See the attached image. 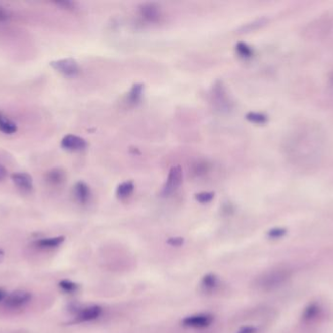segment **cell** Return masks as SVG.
<instances>
[{
    "instance_id": "6",
    "label": "cell",
    "mask_w": 333,
    "mask_h": 333,
    "mask_svg": "<svg viewBox=\"0 0 333 333\" xmlns=\"http://www.w3.org/2000/svg\"><path fill=\"white\" fill-rule=\"evenodd\" d=\"M138 12L141 18L148 23H158L162 18V9L160 5L155 2H145L138 7Z\"/></svg>"
},
{
    "instance_id": "20",
    "label": "cell",
    "mask_w": 333,
    "mask_h": 333,
    "mask_svg": "<svg viewBox=\"0 0 333 333\" xmlns=\"http://www.w3.org/2000/svg\"><path fill=\"white\" fill-rule=\"evenodd\" d=\"M236 52L244 59L251 58L253 54V49L245 42H238L236 44Z\"/></svg>"
},
{
    "instance_id": "16",
    "label": "cell",
    "mask_w": 333,
    "mask_h": 333,
    "mask_svg": "<svg viewBox=\"0 0 333 333\" xmlns=\"http://www.w3.org/2000/svg\"><path fill=\"white\" fill-rule=\"evenodd\" d=\"M18 130V125L11 120L8 116H6L3 112L0 111V131L4 134L11 135L16 133Z\"/></svg>"
},
{
    "instance_id": "31",
    "label": "cell",
    "mask_w": 333,
    "mask_h": 333,
    "mask_svg": "<svg viewBox=\"0 0 333 333\" xmlns=\"http://www.w3.org/2000/svg\"><path fill=\"white\" fill-rule=\"evenodd\" d=\"M3 256H4V251H3V250L0 249V261L2 260Z\"/></svg>"
},
{
    "instance_id": "21",
    "label": "cell",
    "mask_w": 333,
    "mask_h": 333,
    "mask_svg": "<svg viewBox=\"0 0 333 333\" xmlns=\"http://www.w3.org/2000/svg\"><path fill=\"white\" fill-rule=\"evenodd\" d=\"M59 286L67 293H72V292H77L79 289V285L75 282H72L70 280H62L59 282Z\"/></svg>"
},
{
    "instance_id": "9",
    "label": "cell",
    "mask_w": 333,
    "mask_h": 333,
    "mask_svg": "<svg viewBox=\"0 0 333 333\" xmlns=\"http://www.w3.org/2000/svg\"><path fill=\"white\" fill-rule=\"evenodd\" d=\"M213 321V317L209 314H198L189 316L182 320V324L191 328H206Z\"/></svg>"
},
{
    "instance_id": "1",
    "label": "cell",
    "mask_w": 333,
    "mask_h": 333,
    "mask_svg": "<svg viewBox=\"0 0 333 333\" xmlns=\"http://www.w3.org/2000/svg\"><path fill=\"white\" fill-rule=\"evenodd\" d=\"M326 148L327 138L323 127L310 119L293 125L283 142L288 161L301 171H312L320 166Z\"/></svg>"
},
{
    "instance_id": "29",
    "label": "cell",
    "mask_w": 333,
    "mask_h": 333,
    "mask_svg": "<svg viewBox=\"0 0 333 333\" xmlns=\"http://www.w3.org/2000/svg\"><path fill=\"white\" fill-rule=\"evenodd\" d=\"M6 174H7L6 169L2 166V165H0V181L4 180V179H5Z\"/></svg>"
},
{
    "instance_id": "23",
    "label": "cell",
    "mask_w": 333,
    "mask_h": 333,
    "mask_svg": "<svg viewBox=\"0 0 333 333\" xmlns=\"http://www.w3.org/2000/svg\"><path fill=\"white\" fill-rule=\"evenodd\" d=\"M246 118L251 121V122H253V123H264L266 121V117L260 113H256V112H249L247 115H246Z\"/></svg>"
},
{
    "instance_id": "22",
    "label": "cell",
    "mask_w": 333,
    "mask_h": 333,
    "mask_svg": "<svg viewBox=\"0 0 333 333\" xmlns=\"http://www.w3.org/2000/svg\"><path fill=\"white\" fill-rule=\"evenodd\" d=\"M214 197V193L213 192H202L195 194V199L200 203H209L211 202Z\"/></svg>"
},
{
    "instance_id": "25",
    "label": "cell",
    "mask_w": 333,
    "mask_h": 333,
    "mask_svg": "<svg viewBox=\"0 0 333 333\" xmlns=\"http://www.w3.org/2000/svg\"><path fill=\"white\" fill-rule=\"evenodd\" d=\"M167 243L171 246H175V247H179L184 243V238L183 237H170L167 240Z\"/></svg>"
},
{
    "instance_id": "14",
    "label": "cell",
    "mask_w": 333,
    "mask_h": 333,
    "mask_svg": "<svg viewBox=\"0 0 333 333\" xmlns=\"http://www.w3.org/2000/svg\"><path fill=\"white\" fill-rule=\"evenodd\" d=\"M45 178L49 184L58 186L66 181V172L61 168H53L46 173Z\"/></svg>"
},
{
    "instance_id": "27",
    "label": "cell",
    "mask_w": 333,
    "mask_h": 333,
    "mask_svg": "<svg viewBox=\"0 0 333 333\" xmlns=\"http://www.w3.org/2000/svg\"><path fill=\"white\" fill-rule=\"evenodd\" d=\"M283 234H284V231H282L280 229H274L269 232L268 236L273 237V238H277V237H280Z\"/></svg>"
},
{
    "instance_id": "24",
    "label": "cell",
    "mask_w": 333,
    "mask_h": 333,
    "mask_svg": "<svg viewBox=\"0 0 333 333\" xmlns=\"http://www.w3.org/2000/svg\"><path fill=\"white\" fill-rule=\"evenodd\" d=\"M55 5L59 6L62 9H66V10H74L76 8V3L73 1H67V0H62V1H55L54 2Z\"/></svg>"
},
{
    "instance_id": "26",
    "label": "cell",
    "mask_w": 333,
    "mask_h": 333,
    "mask_svg": "<svg viewBox=\"0 0 333 333\" xmlns=\"http://www.w3.org/2000/svg\"><path fill=\"white\" fill-rule=\"evenodd\" d=\"M10 12L3 6L0 5V22H6L10 19Z\"/></svg>"
},
{
    "instance_id": "13",
    "label": "cell",
    "mask_w": 333,
    "mask_h": 333,
    "mask_svg": "<svg viewBox=\"0 0 333 333\" xmlns=\"http://www.w3.org/2000/svg\"><path fill=\"white\" fill-rule=\"evenodd\" d=\"M144 91H145V85L144 84H133L130 92L128 93V96H127V100H128L129 104H131L133 106L138 105L142 100Z\"/></svg>"
},
{
    "instance_id": "11",
    "label": "cell",
    "mask_w": 333,
    "mask_h": 333,
    "mask_svg": "<svg viewBox=\"0 0 333 333\" xmlns=\"http://www.w3.org/2000/svg\"><path fill=\"white\" fill-rule=\"evenodd\" d=\"M14 184L24 193H30L33 190L32 177L26 172L14 173L11 176Z\"/></svg>"
},
{
    "instance_id": "5",
    "label": "cell",
    "mask_w": 333,
    "mask_h": 333,
    "mask_svg": "<svg viewBox=\"0 0 333 333\" xmlns=\"http://www.w3.org/2000/svg\"><path fill=\"white\" fill-rule=\"evenodd\" d=\"M182 181H183L182 168L179 165L172 167L169 171L167 181L163 187L162 194L170 195V194H173V192H175L180 187V185L182 184Z\"/></svg>"
},
{
    "instance_id": "17",
    "label": "cell",
    "mask_w": 333,
    "mask_h": 333,
    "mask_svg": "<svg viewBox=\"0 0 333 333\" xmlns=\"http://www.w3.org/2000/svg\"><path fill=\"white\" fill-rule=\"evenodd\" d=\"M134 184L133 181H125L121 183L116 189V196L120 199H125L133 194Z\"/></svg>"
},
{
    "instance_id": "30",
    "label": "cell",
    "mask_w": 333,
    "mask_h": 333,
    "mask_svg": "<svg viewBox=\"0 0 333 333\" xmlns=\"http://www.w3.org/2000/svg\"><path fill=\"white\" fill-rule=\"evenodd\" d=\"M6 296H7V293L4 292L3 289L0 288V301H4V299L6 298Z\"/></svg>"
},
{
    "instance_id": "12",
    "label": "cell",
    "mask_w": 333,
    "mask_h": 333,
    "mask_svg": "<svg viewBox=\"0 0 333 333\" xmlns=\"http://www.w3.org/2000/svg\"><path fill=\"white\" fill-rule=\"evenodd\" d=\"M91 189L90 187L83 181H79L75 184L73 188V195L76 201L80 204H86L91 198Z\"/></svg>"
},
{
    "instance_id": "3",
    "label": "cell",
    "mask_w": 333,
    "mask_h": 333,
    "mask_svg": "<svg viewBox=\"0 0 333 333\" xmlns=\"http://www.w3.org/2000/svg\"><path fill=\"white\" fill-rule=\"evenodd\" d=\"M50 66L54 70H57L58 72L62 73L63 75L67 77H74L78 75L80 72V67L76 60L72 58H66V59H60L52 61L50 63Z\"/></svg>"
},
{
    "instance_id": "28",
    "label": "cell",
    "mask_w": 333,
    "mask_h": 333,
    "mask_svg": "<svg viewBox=\"0 0 333 333\" xmlns=\"http://www.w3.org/2000/svg\"><path fill=\"white\" fill-rule=\"evenodd\" d=\"M256 328L253 326H244L237 333H255Z\"/></svg>"
},
{
    "instance_id": "19",
    "label": "cell",
    "mask_w": 333,
    "mask_h": 333,
    "mask_svg": "<svg viewBox=\"0 0 333 333\" xmlns=\"http://www.w3.org/2000/svg\"><path fill=\"white\" fill-rule=\"evenodd\" d=\"M209 170H210V164L205 159H198V160L194 161L191 166L192 173L197 177L204 176L205 174H207L209 172Z\"/></svg>"
},
{
    "instance_id": "7",
    "label": "cell",
    "mask_w": 333,
    "mask_h": 333,
    "mask_svg": "<svg viewBox=\"0 0 333 333\" xmlns=\"http://www.w3.org/2000/svg\"><path fill=\"white\" fill-rule=\"evenodd\" d=\"M61 146L64 150L68 152H80L88 147V143L80 136L67 134L61 141Z\"/></svg>"
},
{
    "instance_id": "10",
    "label": "cell",
    "mask_w": 333,
    "mask_h": 333,
    "mask_svg": "<svg viewBox=\"0 0 333 333\" xmlns=\"http://www.w3.org/2000/svg\"><path fill=\"white\" fill-rule=\"evenodd\" d=\"M102 314V308L100 306L92 305L85 308H80L76 314L74 322H86L98 319Z\"/></svg>"
},
{
    "instance_id": "8",
    "label": "cell",
    "mask_w": 333,
    "mask_h": 333,
    "mask_svg": "<svg viewBox=\"0 0 333 333\" xmlns=\"http://www.w3.org/2000/svg\"><path fill=\"white\" fill-rule=\"evenodd\" d=\"M31 299V294L24 290H16L6 296L4 305L11 309H17L26 305Z\"/></svg>"
},
{
    "instance_id": "18",
    "label": "cell",
    "mask_w": 333,
    "mask_h": 333,
    "mask_svg": "<svg viewBox=\"0 0 333 333\" xmlns=\"http://www.w3.org/2000/svg\"><path fill=\"white\" fill-rule=\"evenodd\" d=\"M219 283V280L216 275L214 274H207L204 276L201 280V285L206 292H213Z\"/></svg>"
},
{
    "instance_id": "15",
    "label": "cell",
    "mask_w": 333,
    "mask_h": 333,
    "mask_svg": "<svg viewBox=\"0 0 333 333\" xmlns=\"http://www.w3.org/2000/svg\"><path fill=\"white\" fill-rule=\"evenodd\" d=\"M65 241V236H56L50 238H42L34 242V244L42 249H51L59 247Z\"/></svg>"
},
{
    "instance_id": "4",
    "label": "cell",
    "mask_w": 333,
    "mask_h": 333,
    "mask_svg": "<svg viewBox=\"0 0 333 333\" xmlns=\"http://www.w3.org/2000/svg\"><path fill=\"white\" fill-rule=\"evenodd\" d=\"M213 100L215 107L220 111H230L233 104L227 94L226 89L221 81H217L213 88Z\"/></svg>"
},
{
    "instance_id": "2",
    "label": "cell",
    "mask_w": 333,
    "mask_h": 333,
    "mask_svg": "<svg viewBox=\"0 0 333 333\" xmlns=\"http://www.w3.org/2000/svg\"><path fill=\"white\" fill-rule=\"evenodd\" d=\"M293 276V271L289 267H276L264 272L255 280V285L263 290L271 292L286 284Z\"/></svg>"
}]
</instances>
